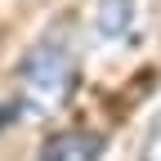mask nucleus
<instances>
[{"instance_id":"obj_1","label":"nucleus","mask_w":161,"mask_h":161,"mask_svg":"<svg viewBox=\"0 0 161 161\" xmlns=\"http://www.w3.org/2000/svg\"><path fill=\"white\" fill-rule=\"evenodd\" d=\"M18 90H23V103L31 112L63 108L76 90V54L54 36L31 45L23 54V63H18Z\"/></svg>"},{"instance_id":"obj_2","label":"nucleus","mask_w":161,"mask_h":161,"mask_svg":"<svg viewBox=\"0 0 161 161\" xmlns=\"http://www.w3.org/2000/svg\"><path fill=\"white\" fill-rule=\"evenodd\" d=\"M108 139L98 130H58L36 148V161H103Z\"/></svg>"},{"instance_id":"obj_3","label":"nucleus","mask_w":161,"mask_h":161,"mask_svg":"<svg viewBox=\"0 0 161 161\" xmlns=\"http://www.w3.org/2000/svg\"><path fill=\"white\" fill-rule=\"evenodd\" d=\"M134 14H139L134 0H98L94 5V27H98L103 40H125L134 31Z\"/></svg>"},{"instance_id":"obj_4","label":"nucleus","mask_w":161,"mask_h":161,"mask_svg":"<svg viewBox=\"0 0 161 161\" xmlns=\"http://www.w3.org/2000/svg\"><path fill=\"white\" fill-rule=\"evenodd\" d=\"M139 161H161V116H152V125L143 134V152H139Z\"/></svg>"}]
</instances>
